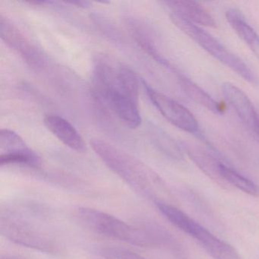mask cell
<instances>
[{
	"label": "cell",
	"instance_id": "6da1fadb",
	"mask_svg": "<svg viewBox=\"0 0 259 259\" xmlns=\"http://www.w3.org/2000/svg\"><path fill=\"white\" fill-rule=\"evenodd\" d=\"M91 145L103 163L133 190L154 203L161 201L160 195L164 193V184L149 166L104 141L94 139Z\"/></svg>",
	"mask_w": 259,
	"mask_h": 259
},
{
	"label": "cell",
	"instance_id": "7a4b0ae2",
	"mask_svg": "<svg viewBox=\"0 0 259 259\" xmlns=\"http://www.w3.org/2000/svg\"><path fill=\"white\" fill-rule=\"evenodd\" d=\"M75 217L81 225L95 233L136 246H158L167 245L172 241L170 234L157 224L135 227L97 209L78 207Z\"/></svg>",
	"mask_w": 259,
	"mask_h": 259
},
{
	"label": "cell",
	"instance_id": "3957f363",
	"mask_svg": "<svg viewBox=\"0 0 259 259\" xmlns=\"http://www.w3.org/2000/svg\"><path fill=\"white\" fill-rule=\"evenodd\" d=\"M94 79L97 94L109 107L123 100L139 101V81L136 74L107 56L95 62Z\"/></svg>",
	"mask_w": 259,
	"mask_h": 259
},
{
	"label": "cell",
	"instance_id": "277c9868",
	"mask_svg": "<svg viewBox=\"0 0 259 259\" xmlns=\"http://www.w3.org/2000/svg\"><path fill=\"white\" fill-rule=\"evenodd\" d=\"M169 17L172 23L179 29L181 30L197 45H199L206 52L208 53L224 66L236 72L250 84L253 85H257L259 84L257 76L251 69L239 57L227 49L213 36L178 15L171 13Z\"/></svg>",
	"mask_w": 259,
	"mask_h": 259
},
{
	"label": "cell",
	"instance_id": "5b68a950",
	"mask_svg": "<svg viewBox=\"0 0 259 259\" xmlns=\"http://www.w3.org/2000/svg\"><path fill=\"white\" fill-rule=\"evenodd\" d=\"M0 230L6 238L18 245L45 252L54 250L55 245L49 234L19 210L1 211Z\"/></svg>",
	"mask_w": 259,
	"mask_h": 259
},
{
	"label": "cell",
	"instance_id": "8992f818",
	"mask_svg": "<svg viewBox=\"0 0 259 259\" xmlns=\"http://www.w3.org/2000/svg\"><path fill=\"white\" fill-rule=\"evenodd\" d=\"M148 98L160 114L174 126L191 134H199V125L194 115L182 104L154 90L142 81Z\"/></svg>",
	"mask_w": 259,
	"mask_h": 259
},
{
	"label": "cell",
	"instance_id": "52a82bcc",
	"mask_svg": "<svg viewBox=\"0 0 259 259\" xmlns=\"http://www.w3.org/2000/svg\"><path fill=\"white\" fill-rule=\"evenodd\" d=\"M0 164H19L38 168L41 160L19 135L4 128L0 131Z\"/></svg>",
	"mask_w": 259,
	"mask_h": 259
},
{
	"label": "cell",
	"instance_id": "ba28073f",
	"mask_svg": "<svg viewBox=\"0 0 259 259\" xmlns=\"http://www.w3.org/2000/svg\"><path fill=\"white\" fill-rule=\"evenodd\" d=\"M0 34L3 40L16 51L27 64L36 69L43 66L45 60L40 51L3 15L0 16Z\"/></svg>",
	"mask_w": 259,
	"mask_h": 259
},
{
	"label": "cell",
	"instance_id": "9c48e42d",
	"mask_svg": "<svg viewBox=\"0 0 259 259\" xmlns=\"http://www.w3.org/2000/svg\"><path fill=\"white\" fill-rule=\"evenodd\" d=\"M188 235L198 241L213 259H243L236 248L218 239L198 222L192 226Z\"/></svg>",
	"mask_w": 259,
	"mask_h": 259
},
{
	"label": "cell",
	"instance_id": "30bf717a",
	"mask_svg": "<svg viewBox=\"0 0 259 259\" xmlns=\"http://www.w3.org/2000/svg\"><path fill=\"white\" fill-rule=\"evenodd\" d=\"M221 90L241 120L253 131L258 124L259 114L249 98L241 89L230 82L224 83Z\"/></svg>",
	"mask_w": 259,
	"mask_h": 259
},
{
	"label": "cell",
	"instance_id": "8fae6325",
	"mask_svg": "<svg viewBox=\"0 0 259 259\" xmlns=\"http://www.w3.org/2000/svg\"><path fill=\"white\" fill-rule=\"evenodd\" d=\"M44 123L48 130L68 148L77 152H84L86 145L76 128L64 118L58 115L45 116Z\"/></svg>",
	"mask_w": 259,
	"mask_h": 259
},
{
	"label": "cell",
	"instance_id": "7c38bea8",
	"mask_svg": "<svg viewBox=\"0 0 259 259\" xmlns=\"http://www.w3.org/2000/svg\"><path fill=\"white\" fill-rule=\"evenodd\" d=\"M184 148L191 160L204 174L221 187L230 189V186L226 183L221 175V166L222 162L218 160L213 154L198 147L185 145Z\"/></svg>",
	"mask_w": 259,
	"mask_h": 259
},
{
	"label": "cell",
	"instance_id": "4fadbf2b",
	"mask_svg": "<svg viewBox=\"0 0 259 259\" xmlns=\"http://www.w3.org/2000/svg\"><path fill=\"white\" fill-rule=\"evenodd\" d=\"M165 4L170 9L171 13L178 15L193 24L209 28L216 27L213 18L205 9L195 1L174 0L165 2Z\"/></svg>",
	"mask_w": 259,
	"mask_h": 259
},
{
	"label": "cell",
	"instance_id": "5bb4252c",
	"mask_svg": "<svg viewBox=\"0 0 259 259\" xmlns=\"http://www.w3.org/2000/svg\"><path fill=\"white\" fill-rule=\"evenodd\" d=\"M226 19L238 37L259 59V36L245 20L242 13L236 9H230L226 13Z\"/></svg>",
	"mask_w": 259,
	"mask_h": 259
},
{
	"label": "cell",
	"instance_id": "9a60e30c",
	"mask_svg": "<svg viewBox=\"0 0 259 259\" xmlns=\"http://www.w3.org/2000/svg\"><path fill=\"white\" fill-rule=\"evenodd\" d=\"M180 86L184 93L191 100L202 106L204 108L211 111L212 113H221L224 111L222 106L211 98L207 92L197 85L189 78L185 76H180Z\"/></svg>",
	"mask_w": 259,
	"mask_h": 259
},
{
	"label": "cell",
	"instance_id": "2e32d148",
	"mask_svg": "<svg viewBox=\"0 0 259 259\" xmlns=\"http://www.w3.org/2000/svg\"><path fill=\"white\" fill-rule=\"evenodd\" d=\"M142 24L139 22L131 21L130 23V31L133 34L135 40L139 44V46L154 60L158 62L163 66H169L168 62L159 54L158 51L156 48L154 42L151 40V36L147 32L145 28L142 26Z\"/></svg>",
	"mask_w": 259,
	"mask_h": 259
},
{
	"label": "cell",
	"instance_id": "e0dca14e",
	"mask_svg": "<svg viewBox=\"0 0 259 259\" xmlns=\"http://www.w3.org/2000/svg\"><path fill=\"white\" fill-rule=\"evenodd\" d=\"M221 172L226 183L251 196H259V188L254 182L232 169L225 163H221Z\"/></svg>",
	"mask_w": 259,
	"mask_h": 259
},
{
	"label": "cell",
	"instance_id": "ac0fdd59",
	"mask_svg": "<svg viewBox=\"0 0 259 259\" xmlns=\"http://www.w3.org/2000/svg\"><path fill=\"white\" fill-rule=\"evenodd\" d=\"M99 253L105 259H146L133 251L119 247H103Z\"/></svg>",
	"mask_w": 259,
	"mask_h": 259
},
{
	"label": "cell",
	"instance_id": "d6986e66",
	"mask_svg": "<svg viewBox=\"0 0 259 259\" xmlns=\"http://www.w3.org/2000/svg\"><path fill=\"white\" fill-rule=\"evenodd\" d=\"M68 4H72V5L77 6L79 7H86L89 5V3L87 2H70Z\"/></svg>",
	"mask_w": 259,
	"mask_h": 259
}]
</instances>
